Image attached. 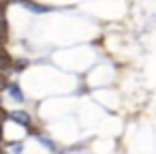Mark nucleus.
<instances>
[{
	"mask_svg": "<svg viewBox=\"0 0 156 154\" xmlns=\"http://www.w3.org/2000/svg\"><path fill=\"white\" fill-rule=\"evenodd\" d=\"M11 118H13L17 124H24V126H28V124H30V120H32L26 111H13V113H11Z\"/></svg>",
	"mask_w": 156,
	"mask_h": 154,
	"instance_id": "1",
	"label": "nucleus"
},
{
	"mask_svg": "<svg viewBox=\"0 0 156 154\" xmlns=\"http://www.w3.org/2000/svg\"><path fill=\"white\" fill-rule=\"evenodd\" d=\"M28 9H32V11H45V7H39V5H32V2H24Z\"/></svg>",
	"mask_w": 156,
	"mask_h": 154,
	"instance_id": "4",
	"label": "nucleus"
},
{
	"mask_svg": "<svg viewBox=\"0 0 156 154\" xmlns=\"http://www.w3.org/2000/svg\"><path fill=\"white\" fill-rule=\"evenodd\" d=\"M0 141H2V124H0Z\"/></svg>",
	"mask_w": 156,
	"mask_h": 154,
	"instance_id": "8",
	"label": "nucleus"
},
{
	"mask_svg": "<svg viewBox=\"0 0 156 154\" xmlns=\"http://www.w3.org/2000/svg\"><path fill=\"white\" fill-rule=\"evenodd\" d=\"M9 92H11V94H13V96H15V98H20V101H22V92H20V88H17V86H15V84H13V86H11V88H9Z\"/></svg>",
	"mask_w": 156,
	"mask_h": 154,
	"instance_id": "3",
	"label": "nucleus"
},
{
	"mask_svg": "<svg viewBox=\"0 0 156 154\" xmlns=\"http://www.w3.org/2000/svg\"><path fill=\"white\" fill-rule=\"evenodd\" d=\"M5 5H9V0H0V7H5Z\"/></svg>",
	"mask_w": 156,
	"mask_h": 154,
	"instance_id": "7",
	"label": "nucleus"
},
{
	"mask_svg": "<svg viewBox=\"0 0 156 154\" xmlns=\"http://www.w3.org/2000/svg\"><path fill=\"white\" fill-rule=\"evenodd\" d=\"M0 154H5V152H0Z\"/></svg>",
	"mask_w": 156,
	"mask_h": 154,
	"instance_id": "9",
	"label": "nucleus"
},
{
	"mask_svg": "<svg viewBox=\"0 0 156 154\" xmlns=\"http://www.w3.org/2000/svg\"><path fill=\"white\" fill-rule=\"evenodd\" d=\"M11 64V58H9V54L2 49V47H0V69H7Z\"/></svg>",
	"mask_w": 156,
	"mask_h": 154,
	"instance_id": "2",
	"label": "nucleus"
},
{
	"mask_svg": "<svg viewBox=\"0 0 156 154\" xmlns=\"http://www.w3.org/2000/svg\"><path fill=\"white\" fill-rule=\"evenodd\" d=\"M0 71H2V69H0Z\"/></svg>",
	"mask_w": 156,
	"mask_h": 154,
	"instance_id": "10",
	"label": "nucleus"
},
{
	"mask_svg": "<svg viewBox=\"0 0 156 154\" xmlns=\"http://www.w3.org/2000/svg\"><path fill=\"white\" fill-rule=\"evenodd\" d=\"M0 41H5V26H2V20H0Z\"/></svg>",
	"mask_w": 156,
	"mask_h": 154,
	"instance_id": "5",
	"label": "nucleus"
},
{
	"mask_svg": "<svg viewBox=\"0 0 156 154\" xmlns=\"http://www.w3.org/2000/svg\"><path fill=\"white\" fill-rule=\"evenodd\" d=\"M5 118H7V111H5L2 107H0V120H5Z\"/></svg>",
	"mask_w": 156,
	"mask_h": 154,
	"instance_id": "6",
	"label": "nucleus"
}]
</instances>
